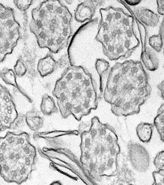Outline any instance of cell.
Masks as SVG:
<instances>
[{"label": "cell", "mask_w": 164, "mask_h": 185, "mask_svg": "<svg viewBox=\"0 0 164 185\" xmlns=\"http://www.w3.org/2000/svg\"><path fill=\"white\" fill-rule=\"evenodd\" d=\"M20 28L13 9L0 3V63L13 52L19 39Z\"/></svg>", "instance_id": "6da1fadb"}, {"label": "cell", "mask_w": 164, "mask_h": 185, "mask_svg": "<svg viewBox=\"0 0 164 185\" xmlns=\"http://www.w3.org/2000/svg\"><path fill=\"white\" fill-rule=\"evenodd\" d=\"M103 2L95 1H84L78 6L75 10V19L80 22L90 19L94 14L96 7Z\"/></svg>", "instance_id": "7a4b0ae2"}, {"label": "cell", "mask_w": 164, "mask_h": 185, "mask_svg": "<svg viewBox=\"0 0 164 185\" xmlns=\"http://www.w3.org/2000/svg\"><path fill=\"white\" fill-rule=\"evenodd\" d=\"M133 13L137 20L147 27H155L160 22L159 15L145 7H135Z\"/></svg>", "instance_id": "3957f363"}, {"label": "cell", "mask_w": 164, "mask_h": 185, "mask_svg": "<svg viewBox=\"0 0 164 185\" xmlns=\"http://www.w3.org/2000/svg\"><path fill=\"white\" fill-rule=\"evenodd\" d=\"M56 66V63L51 56H47L40 60L37 69L42 77L47 76L53 72Z\"/></svg>", "instance_id": "277c9868"}, {"label": "cell", "mask_w": 164, "mask_h": 185, "mask_svg": "<svg viewBox=\"0 0 164 185\" xmlns=\"http://www.w3.org/2000/svg\"><path fill=\"white\" fill-rule=\"evenodd\" d=\"M0 77L7 84L17 87L15 75L11 69L4 68L0 71Z\"/></svg>", "instance_id": "5b68a950"}, {"label": "cell", "mask_w": 164, "mask_h": 185, "mask_svg": "<svg viewBox=\"0 0 164 185\" xmlns=\"http://www.w3.org/2000/svg\"><path fill=\"white\" fill-rule=\"evenodd\" d=\"M150 45L156 51L159 52L161 50L163 43V36L161 34L152 35L149 38Z\"/></svg>", "instance_id": "8992f818"}, {"label": "cell", "mask_w": 164, "mask_h": 185, "mask_svg": "<svg viewBox=\"0 0 164 185\" xmlns=\"http://www.w3.org/2000/svg\"><path fill=\"white\" fill-rule=\"evenodd\" d=\"M16 75L19 77L24 76L26 72V68L24 63L20 60H18L14 67Z\"/></svg>", "instance_id": "52a82bcc"}, {"label": "cell", "mask_w": 164, "mask_h": 185, "mask_svg": "<svg viewBox=\"0 0 164 185\" xmlns=\"http://www.w3.org/2000/svg\"><path fill=\"white\" fill-rule=\"evenodd\" d=\"M13 2L20 11H25L29 8L33 1H14Z\"/></svg>", "instance_id": "ba28073f"}, {"label": "cell", "mask_w": 164, "mask_h": 185, "mask_svg": "<svg viewBox=\"0 0 164 185\" xmlns=\"http://www.w3.org/2000/svg\"><path fill=\"white\" fill-rule=\"evenodd\" d=\"M135 88V86L133 84L126 83L122 86V91L123 93L126 94L132 92Z\"/></svg>", "instance_id": "9c48e42d"}, {"label": "cell", "mask_w": 164, "mask_h": 185, "mask_svg": "<svg viewBox=\"0 0 164 185\" xmlns=\"http://www.w3.org/2000/svg\"><path fill=\"white\" fill-rule=\"evenodd\" d=\"M73 71L72 70H67L63 76V78L67 82H70L73 79Z\"/></svg>", "instance_id": "30bf717a"}, {"label": "cell", "mask_w": 164, "mask_h": 185, "mask_svg": "<svg viewBox=\"0 0 164 185\" xmlns=\"http://www.w3.org/2000/svg\"><path fill=\"white\" fill-rule=\"evenodd\" d=\"M157 2L158 7H157V11L159 15H163L164 14V1L163 0L162 1H157Z\"/></svg>", "instance_id": "8fae6325"}, {"label": "cell", "mask_w": 164, "mask_h": 185, "mask_svg": "<svg viewBox=\"0 0 164 185\" xmlns=\"http://www.w3.org/2000/svg\"><path fill=\"white\" fill-rule=\"evenodd\" d=\"M83 78V74L82 72L78 70L73 72V79L77 81H81Z\"/></svg>", "instance_id": "7c38bea8"}, {"label": "cell", "mask_w": 164, "mask_h": 185, "mask_svg": "<svg viewBox=\"0 0 164 185\" xmlns=\"http://www.w3.org/2000/svg\"><path fill=\"white\" fill-rule=\"evenodd\" d=\"M14 112L13 106L12 105L11 103L7 104L5 107V112L7 115L12 117Z\"/></svg>", "instance_id": "4fadbf2b"}, {"label": "cell", "mask_w": 164, "mask_h": 185, "mask_svg": "<svg viewBox=\"0 0 164 185\" xmlns=\"http://www.w3.org/2000/svg\"><path fill=\"white\" fill-rule=\"evenodd\" d=\"M146 80L145 75L143 73L139 74L137 76L136 80L139 85H141L145 83Z\"/></svg>", "instance_id": "5bb4252c"}, {"label": "cell", "mask_w": 164, "mask_h": 185, "mask_svg": "<svg viewBox=\"0 0 164 185\" xmlns=\"http://www.w3.org/2000/svg\"><path fill=\"white\" fill-rule=\"evenodd\" d=\"M5 140L6 141L7 144L12 145L15 142L16 138L14 135H8L5 138Z\"/></svg>", "instance_id": "9a60e30c"}, {"label": "cell", "mask_w": 164, "mask_h": 185, "mask_svg": "<svg viewBox=\"0 0 164 185\" xmlns=\"http://www.w3.org/2000/svg\"><path fill=\"white\" fill-rule=\"evenodd\" d=\"M81 82L82 86H84L86 88H88L91 86V81L89 78H83L82 80L81 81Z\"/></svg>", "instance_id": "2e32d148"}, {"label": "cell", "mask_w": 164, "mask_h": 185, "mask_svg": "<svg viewBox=\"0 0 164 185\" xmlns=\"http://www.w3.org/2000/svg\"><path fill=\"white\" fill-rule=\"evenodd\" d=\"M130 71V75L133 77L138 74V73L139 72V68L137 66H134L131 67Z\"/></svg>", "instance_id": "e0dca14e"}, {"label": "cell", "mask_w": 164, "mask_h": 185, "mask_svg": "<svg viewBox=\"0 0 164 185\" xmlns=\"http://www.w3.org/2000/svg\"><path fill=\"white\" fill-rule=\"evenodd\" d=\"M121 77V75L119 73L115 74V75L113 77V80H112L113 83L115 85L117 84L120 81Z\"/></svg>", "instance_id": "ac0fdd59"}, {"label": "cell", "mask_w": 164, "mask_h": 185, "mask_svg": "<svg viewBox=\"0 0 164 185\" xmlns=\"http://www.w3.org/2000/svg\"><path fill=\"white\" fill-rule=\"evenodd\" d=\"M131 67L129 64L126 65L125 66H124L121 69L122 74L124 75L127 74L130 71Z\"/></svg>", "instance_id": "d6986e66"}, {"label": "cell", "mask_w": 164, "mask_h": 185, "mask_svg": "<svg viewBox=\"0 0 164 185\" xmlns=\"http://www.w3.org/2000/svg\"><path fill=\"white\" fill-rule=\"evenodd\" d=\"M123 2L125 3L128 5H130V6H135V5L139 4L141 2V1H137V0H136V1L129 0V1H123Z\"/></svg>", "instance_id": "ffe728a7"}, {"label": "cell", "mask_w": 164, "mask_h": 185, "mask_svg": "<svg viewBox=\"0 0 164 185\" xmlns=\"http://www.w3.org/2000/svg\"><path fill=\"white\" fill-rule=\"evenodd\" d=\"M124 102V99L122 97H118V98H117L116 100L114 101V104H115V105L116 106H121V105L123 104Z\"/></svg>", "instance_id": "44dd1931"}, {"label": "cell", "mask_w": 164, "mask_h": 185, "mask_svg": "<svg viewBox=\"0 0 164 185\" xmlns=\"http://www.w3.org/2000/svg\"><path fill=\"white\" fill-rule=\"evenodd\" d=\"M59 99L62 102H65L67 99V96L66 92L62 91L59 93Z\"/></svg>", "instance_id": "7402d4cb"}, {"label": "cell", "mask_w": 164, "mask_h": 185, "mask_svg": "<svg viewBox=\"0 0 164 185\" xmlns=\"http://www.w3.org/2000/svg\"><path fill=\"white\" fill-rule=\"evenodd\" d=\"M86 96L88 99H91L93 96V90L91 88L88 87L85 91Z\"/></svg>", "instance_id": "603a6c76"}, {"label": "cell", "mask_w": 164, "mask_h": 185, "mask_svg": "<svg viewBox=\"0 0 164 185\" xmlns=\"http://www.w3.org/2000/svg\"><path fill=\"white\" fill-rule=\"evenodd\" d=\"M2 170L6 174L9 172L10 170V167L7 163H3L2 165Z\"/></svg>", "instance_id": "cb8c5ba5"}, {"label": "cell", "mask_w": 164, "mask_h": 185, "mask_svg": "<svg viewBox=\"0 0 164 185\" xmlns=\"http://www.w3.org/2000/svg\"><path fill=\"white\" fill-rule=\"evenodd\" d=\"M73 105L72 103L69 102H67L65 103L64 105V109L67 111H70L73 109Z\"/></svg>", "instance_id": "d4e9b609"}, {"label": "cell", "mask_w": 164, "mask_h": 185, "mask_svg": "<svg viewBox=\"0 0 164 185\" xmlns=\"http://www.w3.org/2000/svg\"><path fill=\"white\" fill-rule=\"evenodd\" d=\"M131 106H132V104H131V102L130 101L126 102V103H124V106H123V110L125 111H127L128 110L130 109V108H131Z\"/></svg>", "instance_id": "484cf974"}, {"label": "cell", "mask_w": 164, "mask_h": 185, "mask_svg": "<svg viewBox=\"0 0 164 185\" xmlns=\"http://www.w3.org/2000/svg\"><path fill=\"white\" fill-rule=\"evenodd\" d=\"M83 108L81 105H78L73 108V111L75 113L78 114L82 112Z\"/></svg>", "instance_id": "4316f807"}, {"label": "cell", "mask_w": 164, "mask_h": 185, "mask_svg": "<svg viewBox=\"0 0 164 185\" xmlns=\"http://www.w3.org/2000/svg\"><path fill=\"white\" fill-rule=\"evenodd\" d=\"M115 163V159L113 158H110L107 161V166L108 168L111 169L113 168V166L114 164Z\"/></svg>", "instance_id": "83f0119b"}, {"label": "cell", "mask_w": 164, "mask_h": 185, "mask_svg": "<svg viewBox=\"0 0 164 185\" xmlns=\"http://www.w3.org/2000/svg\"><path fill=\"white\" fill-rule=\"evenodd\" d=\"M106 170V167L105 163L101 165L99 168V172L100 174H102Z\"/></svg>", "instance_id": "f1b7e54d"}, {"label": "cell", "mask_w": 164, "mask_h": 185, "mask_svg": "<svg viewBox=\"0 0 164 185\" xmlns=\"http://www.w3.org/2000/svg\"><path fill=\"white\" fill-rule=\"evenodd\" d=\"M107 52L109 53L113 54L115 52V47L113 45H109L107 46Z\"/></svg>", "instance_id": "f546056e"}, {"label": "cell", "mask_w": 164, "mask_h": 185, "mask_svg": "<svg viewBox=\"0 0 164 185\" xmlns=\"http://www.w3.org/2000/svg\"><path fill=\"white\" fill-rule=\"evenodd\" d=\"M84 145H85V147L87 149H89L90 148L91 145V140H90V138H86L85 139Z\"/></svg>", "instance_id": "4dcf8cb0"}, {"label": "cell", "mask_w": 164, "mask_h": 185, "mask_svg": "<svg viewBox=\"0 0 164 185\" xmlns=\"http://www.w3.org/2000/svg\"><path fill=\"white\" fill-rule=\"evenodd\" d=\"M78 96H79V94L74 90L71 92V97L72 100H74L76 99L78 97Z\"/></svg>", "instance_id": "1f68e13d"}, {"label": "cell", "mask_w": 164, "mask_h": 185, "mask_svg": "<svg viewBox=\"0 0 164 185\" xmlns=\"http://www.w3.org/2000/svg\"><path fill=\"white\" fill-rule=\"evenodd\" d=\"M137 92L139 96H143L145 94V88L143 87H139L137 88Z\"/></svg>", "instance_id": "d6a6232c"}, {"label": "cell", "mask_w": 164, "mask_h": 185, "mask_svg": "<svg viewBox=\"0 0 164 185\" xmlns=\"http://www.w3.org/2000/svg\"><path fill=\"white\" fill-rule=\"evenodd\" d=\"M110 93H111V95L113 96L117 95L118 92L117 89V88L115 86V87L112 88L111 89Z\"/></svg>", "instance_id": "836d02e7"}, {"label": "cell", "mask_w": 164, "mask_h": 185, "mask_svg": "<svg viewBox=\"0 0 164 185\" xmlns=\"http://www.w3.org/2000/svg\"><path fill=\"white\" fill-rule=\"evenodd\" d=\"M106 130L104 128H101L99 129V135L101 136H103L106 134Z\"/></svg>", "instance_id": "e575fe53"}, {"label": "cell", "mask_w": 164, "mask_h": 185, "mask_svg": "<svg viewBox=\"0 0 164 185\" xmlns=\"http://www.w3.org/2000/svg\"><path fill=\"white\" fill-rule=\"evenodd\" d=\"M89 107H90V102L88 100H85L83 104V108L85 109H88Z\"/></svg>", "instance_id": "d590c367"}, {"label": "cell", "mask_w": 164, "mask_h": 185, "mask_svg": "<svg viewBox=\"0 0 164 185\" xmlns=\"http://www.w3.org/2000/svg\"><path fill=\"white\" fill-rule=\"evenodd\" d=\"M16 142L17 145H23L25 143V140L23 137H19L17 139Z\"/></svg>", "instance_id": "8d00e7d4"}, {"label": "cell", "mask_w": 164, "mask_h": 185, "mask_svg": "<svg viewBox=\"0 0 164 185\" xmlns=\"http://www.w3.org/2000/svg\"><path fill=\"white\" fill-rule=\"evenodd\" d=\"M97 133H98V132H97V130L96 129H95V128L92 129V130H91V132H90V134H91V137H92V138H94L96 136Z\"/></svg>", "instance_id": "74e56055"}, {"label": "cell", "mask_w": 164, "mask_h": 185, "mask_svg": "<svg viewBox=\"0 0 164 185\" xmlns=\"http://www.w3.org/2000/svg\"><path fill=\"white\" fill-rule=\"evenodd\" d=\"M5 160V157L4 153L0 152V163H3L4 162Z\"/></svg>", "instance_id": "f35d334b"}, {"label": "cell", "mask_w": 164, "mask_h": 185, "mask_svg": "<svg viewBox=\"0 0 164 185\" xmlns=\"http://www.w3.org/2000/svg\"><path fill=\"white\" fill-rule=\"evenodd\" d=\"M10 175L12 178H13V179L17 178L18 175V172L16 170L12 171L11 172Z\"/></svg>", "instance_id": "ab89813d"}, {"label": "cell", "mask_w": 164, "mask_h": 185, "mask_svg": "<svg viewBox=\"0 0 164 185\" xmlns=\"http://www.w3.org/2000/svg\"><path fill=\"white\" fill-rule=\"evenodd\" d=\"M24 162H25V164L27 166H30L31 165V159L29 157L27 156V157H25V159H24Z\"/></svg>", "instance_id": "60d3db41"}, {"label": "cell", "mask_w": 164, "mask_h": 185, "mask_svg": "<svg viewBox=\"0 0 164 185\" xmlns=\"http://www.w3.org/2000/svg\"><path fill=\"white\" fill-rule=\"evenodd\" d=\"M24 153H25V154L26 155H28L30 154V147L28 146H26L23 149Z\"/></svg>", "instance_id": "b9f144b4"}, {"label": "cell", "mask_w": 164, "mask_h": 185, "mask_svg": "<svg viewBox=\"0 0 164 185\" xmlns=\"http://www.w3.org/2000/svg\"><path fill=\"white\" fill-rule=\"evenodd\" d=\"M106 140L107 142H108L109 143H111L113 142V139L112 136L111 135L109 134L106 137Z\"/></svg>", "instance_id": "7bdbcfd3"}, {"label": "cell", "mask_w": 164, "mask_h": 185, "mask_svg": "<svg viewBox=\"0 0 164 185\" xmlns=\"http://www.w3.org/2000/svg\"><path fill=\"white\" fill-rule=\"evenodd\" d=\"M26 168H25V167L24 166L22 167L21 169L20 170L19 174L21 176H23L26 174Z\"/></svg>", "instance_id": "ee69618b"}, {"label": "cell", "mask_w": 164, "mask_h": 185, "mask_svg": "<svg viewBox=\"0 0 164 185\" xmlns=\"http://www.w3.org/2000/svg\"><path fill=\"white\" fill-rule=\"evenodd\" d=\"M100 153H101V155H103L106 152V148H105L104 146L101 145V147L100 148Z\"/></svg>", "instance_id": "f6af8a7d"}, {"label": "cell", "mask_w": 164, "mask_h": 185, "mask_svg": "<svg viewBox=\"0 0 164 185\" xmlns=\"http://www.w3.org/2000/svg\"><path fill=\"white\" fill-rule=\"evenodd\" d=\"M84 157L86 160H89L91 158V155L88 151H86L84 153Z\"/></svg>", "instance_id": "bcb514c9"}, {"label": "cell", "mask_w": 164, "mask_h": 185, "mask_svg": "<svg viewBox=\"0 0 164 185\" xmlns=\"http://www.w3.org/2000/svg\"><path fill=\"white\" fill-rule=\"evenodd\" d=\"M110 152L111 155L112 156H115L116 153V150L115 147H111L110 148Z\"/></svg>", "instance_id": "7dc6e473"}, {"label": "cell", "mask_w": 164, "mask_h": 185, "mask_svg": "<svg viewBox=\"0 0 164 185\" xmlns=\"http://www.w3.org/2000/svg\"><path fill=\"white\" fill-rule=\"evenodd\" d=\"M96 168V164L94 162H91L89 165V168H90V170H95Z\"/></svg>", "instance_id": "c3c4849f"}, {"label": "cell", "mask_w": 164, "mask_h": 185, "mask_svg": "<svg viewBox=\"0 0 164 185\" xmlns=\"http://www.w3.org/2000/svg\"><path fill=\"white\" fill-rule=\"evenodd\" d=\"M94 154L96 156H98L99 155L100 153V148L99 147H96L94 149Z\"/></svg>", "instance_id": "681fc988"}, {"label": "cell", "mask_w": 164, "mask_h": 185, "mask_svg": "<svg viewBox=\"0 0 164 185\" xmlns=\"http://www.w3.org/2000/svg\"><path fill=\"white\" fill-rule=\"evenodd\" d=\"M15 153L14 152H11L10 153L8 156V159L9 160H14L15 158Z\"/></svg>", "instance_id": "f907efd6"}, {"label": "cell", "mask_w": 164, "mask_h": 185, "mask_svg": "<svg viewBox=\"0 0 164 185\" xmlns=\"http://www.w3.org/2000/svg\"><path fill=\"white\" fill-rule=\"evenodd\" d=\"M140 98H139V97H135V98H134V100H133V102H134V103H135V104H136V105H137V104L139 103V102H140Z\"/></svg>", "instance_id": "816d5d0a"}, {"label": "cell", "mask_w": 164, "mask_h": 185, "mask_svg": "<svg viewBox=\"0 0 164 185\" xmlns=\"http://www.w3.org/2000/svg\"><path fill=\"white\" fill-rule=\"evenodd\" d=\"M20 158H21L20 155L19 153H16L15 155V159L17 161H18L20 159Z\"/></svg>", "instance_id": "f5cc1de1"}]
</instances>
